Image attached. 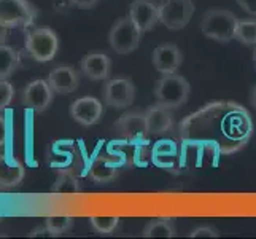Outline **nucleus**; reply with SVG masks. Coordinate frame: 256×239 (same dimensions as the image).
<instances>
[{"mask_svg": "<svg viewBox=\"0 0 256 239\" xmlns=\"http://www.w3.org/2000/svg\"><path fill=\"white\" fill-rule=\"evenodd\" d=\"M237 16L223 8H210L204 13L200 20V31L207 39L220 43H228L236 39Z\"/></svg>", "mask_w": 256, "mask_h": 239, "instance_id": "f257e3e1", "label": "nucleus"}, {"mask_svg": "<svg viewBox=\"0 0 256 239\" xmlns=\"http://www.w3.org/2000/svg\"><path fill=\"white\" fill-rule=\"evenodd\" d=\"M190 83L178 74H164L154 85V101L166 109H178L190 97Z\"/></svg>", "mask_w": 256, "mask_h": 239, "instance_id": "f03ea898", "label": "nucleus"}, {"mask_svg": "<svg viewBox=\"0 0 256 239\" xmlns=\"http://www.w3.org/2000/svg\"><path fill=\"white\" fill-rule=\"evenodd\" d=\"M24 47L32 59L38 61V63H48L58 55V34L48 26H30L26 32Z\"/></svg>", "mask_w": 256, "mask_h": 239, "instance_id": "7ed1b4c3", "label": "nucleus"}, {"mask_svg": "<svg viewBox=\"0 0 256 239\" xmlns=\"http://www.w3.org/2000/svg\"><path fill=\"white\" fill-rule=\"evenodd\" d=\"M144 32L140 31L129 16L120 18L108 32V43L118 55H129L140 45Z\"/></svg>", "mask_w": 256, "mask_h": 239, "instance_id": "20e7f679", "label": "nucleus"}, {"mask_svg": "<svg viewBox=\"0 0 256 239\" xmlns=\"http://www.w3.org/2000/svg\"><path fill=\"white\" fill-rule=\"evenodd\" d=\"M104 104L112 109H128L136 99V85L124 75L108 77L102 88Z\"/></svg>", "mask_w": 256, "mask_h": 239, "instance_id": "39448f33", "label": "nucleus"}, {"mask_svg": "<svg viewBox=\"0 0 256 239\" xmlns=\"http://www.w3.org/2000/svg\"><path fill=\"white\" fill-rule=\"evenodd\" d=\"M38 12L29 0H0V24L6 28H30Z\"/></svg>", "mask_w": 256, "mask_h": 239, "instance_id": "423d86ee", "label": "nucleus"}, {"mask_svg": "<svg viewBox=\"0 0 256 239\" xmlns=\"http://www.w3.org/2000/svg\"><path fill=\"white\" fill-rule=\"evenodd\" d=\"M192 0H162L160 4V23L170 31L186 28L194 15Z\"/></svg>", "mask_w": 256, "mask_h": 239, "instance_id": "0eeeda50", "label": "nucleus"}, {"mask_svg": "<svg viewBox=\"0 0 256 239\" xmlns=\"http://www.w3.org/2000/svg\"><path fill=\"white\" fill-rule=\"evenodd\" d=\"M70 115L82 126H92L102 120L104 104L94 96L78 97L70 105Z\"/></svg>", "mask_w": 256, "mask_h": 239, "instance_id": "6e6552de", "label": "nucleus"}, {"mask_svg": "<svg viewBox=\"0 0 256 239\" xmlns=\"http://www.w3.org/2000/svg\"><path fill=\"white\" fill-rule=\"evenodd\" d=\"M52 96H54V91H52V88L50 86L48 80L37 78L24 88L22 102L34 112L42 113L51 105Z\"/></svg>", "mask_w": 256, "mask_h": 239, "instance_id": "1a4fd4ad", "label": "nucleus"}, {"mask_svg": "<svg viewBox=\"0 0 256 239\" xmlns=\"http://www.w3.org/2000/svg\"><path fill=\"white\" fill-rule=\"evenodd\" d=\"M114 129L126 140H140L150 136L146 129L145 112L140 110H129L126 113H122L118 118L116 125H114Z\"/></svg>", "mask_w": 256, "mask_h": 239, "instance_id": "9d476101", "label": "nucleus"}, {"mask_svg": "<svg viewBox=\"0 0 256 239\" xmlns=\"http://www.w3.org/2000/svg\"><path fill=\"white\" fill-rule=\"evenodd\" d=\"M129 18L142 32L152 31L160 23V4L153 0H134L129 7Z\"/></svg>", "mask_w": 256, "mask_h": 239, "instance_id": "9b49d317", "label": "nucleus"}, {"mask_svg": "<svg viewBox=\"0 0 256 239\" xmlns=\"http://www.w3.org/2000/svg\"><path fill=\"white\" fill-rule=\"evenodd\" d=\"M152 63L161 75L176 74V70L180 69L183 63V55L180 48L174 43H164L153 51Z\"/></svg>", "mask_w": 256, "mask_h": 239, "instance_id": "f8f14e48", "label": "nucleus"}, {"mask_svg": "<svg viewBox=\"0 0 256 239\" xmlns=\"http://www.w3.org/2000/svg\"><path fill=\"white\" fill-rule=\"evenodd\" d=\"M48 83L58 94H72L80 85V74L68 64L54 67L48 75Z\"/></svg>", "mask_w": 256, "mask_h": 239, "instance_id": "ddd939ff", "label": "nucleus"}, {"mask_svg": "<svg viewBox=\"0 0 256 239\" xmlns=\"http://www.w3.org/2000/svg\"><path fill=\"white\" fill-rule=\"evenodd\" d=\"M80 70L90 80H107L112 72V59L102 51H92L82 59Z\"/></svg>", "mask_w": 256, "mask_h": 239, "instance_id": "4468645a", "label": "nucleus"}, {"mask_svg": "<svg viewBox=\"0 0 256 239\" xmlns=\"http://www.w3.org/2000/svg\"><path fill=\"white\" fill-rule=\"evenodd\" d=\"M146 129L150 136H162L167 134L174 126V115L170 109H166L162 105H152L145 112Z\"/></svg>", "mask_w": 256, "mask_h": 239, "instance_id": "2eb2a0df", "label": "nucleus"}, {"mask_svg": "<svg viewBox=\"0 0 256 239\" xmlns=\"http://www.w3.org/2000/svg\"><path fill=\"white\" fill-rule=\"evenodd\" d=\"M26 175L24 164L14 156H0V188L10 190L18 187Z\"/></svg>", "mask_w": 256, "mask_h": 239, "instance_id": "dca6fc26", "label": "nucleus"}, {"mask_svg": "<svg viewBox=\"0 0 256 239\" xmlns=\"http://www.w3.org/2000/svg\"><path fill=\"white\" fill-rule=\"evenodd\" d=\"M90 177L96 183H108L118 177V166L108 156H97L91 163Z\"/></svg>", "mask_w": 256, "mask_h": 239, "instance_id": "f3484780", "label": "nucleus"}, {"mask_svg": "<svg viewBox=\"0 0 256 239\" xmlns=\"http://www.w3.org/2000/svg\"><path fill=\"white\" fill-rule=\"evenodd\" d=\"M21 64L20 51L0 43V80H8Z\"/></svg>", "mask_w": 256, "mask_h": 239, "instance_id": "a211bd4d", "label": "nucleus"}, {"mask_svg": "<svg viewBox=\"0 0 256 239\" xmlns=\"http://www.w3.org/2000/svg\"><path fill=\"white\" fill-rule=\"evenodd\" d=\"M142 234L145 237H174L176 234V229L170 218H160L148 222Z\"/></svg>", "mask_w": 256, "mask_h": 239, "instance_id": "6ab92c4d", "label": "nucleus"}, {"mask_svg": "<svg viewBox=\"0 0 256 239\" xmlns=\"http://www.w3.org/2000/svg\"><path fill=\"white\" fill-rule=\"evenodd\" d=\"M80 190V180L70 171H60L56 182L51 187V191L56 194H75Z\"/></svg>", "mask_w": 256, "mask_h": 239, "instance_id": "aec40b11", "label": "nucleus"}, {"mask_svg": "<svg viewBox=\"0 0 256 239\" xmlns=\"http://www.w3.org/2000/svg\"><path fill=\"white\" fill-rule=\"evenodd\" d=\"M236 39L244 45H256V20H239L236 29Z\"/></svg>", "mask_w": 256, "mask_h": 239, "instance_id": "412c9836", "label": "nucleus"}, {"mask_svg": "<svg viewBox=\"0 0 256 239\" xmlns=\"http://www.w3.org/2000/svg\"><path fill=\"white\" fill-rule=\"evenodd\" d=\"M90 223H91V226H92V229L96 233L112 234L120 225V217H114V215L97 217V215H92V217H90Z\"/></svg>", "mask_w": 256, "mask_h": 239, "instance_id": "4be33fe9", "label": "nucleus"}, {"mask_svg": "<svg viewBox=\"0 0 256 239\" xmlns=\"http://www.w3.org/2000/svg\"><path fill=\"white\" fill-rule=\"evenodd\" d=\"M45 225L54 233V236H62L64 233L68 231V229H72L74 218L68 215H51L46 218Z\"/></svg>", "mask_w": 256, "mask_h": 239, "instance_id": "5701e85b", "label": "nucleus"}, {"mask_svg": "<svg viewBox=\"0 0 256 239\" xmlns=\"http://www.w3.org/2000/svg\"><path fill=\"white\" fill-rule=\"evenodd\" d=\"M14 88L8 80H0V112L8 109V105L13 102Z\"/></svg>", "mask_w": 256, "mask_h": 239, "instance_id": "b1692460", "label": "nucleus"}, {"mask_svg": "<svg viewBox=\"0 0 256 239\" xmlns=\"http://www.w3.org/2000/svg\"><path fill=\"white\" fill-rule=\"evenodd\" d=\"M188 236L190 237H218L220 231L210 225H199L196 228H192Z\"/></svg>", "mask_w": 256, "mask_h": 239, "instance_id": "393cba45", "label": "nucleus"}, {"mask_svg": "<svg viewBox=\"0 0 256 239\" xmlns=\"http://www.w3.org/2000/svg\"><path fill=\"white\" fill-rule=\"evenodd\" d=\"M244 12H246L252 16H256V0H236Z\"/></svg>", "mask_w": 256, "mask_h": 239, "instance_id": "a878e982", "label": "nucleus"}, {"mask_svg": "<svg viewBox=\"0 0 256 239\" xmlns=\"http://www.w3.org/2000/svg\"><path fill=\"white\" fill-rule=\"evenodd\" d=\"M29 236H30V237H54V233H52L51 229L45 225V226H37V228H34Z\"/></svg>", "mask_w": 256, "mask_h": 239, "instance_id": "bb28decb", "label": "nucleus"}, {"mask_svg": "<svg viewBox=\"0 0 256 239\" xmlns=\"http://www.w3.org/2000/svg\"><path fill=\"white\" fill-rule=\"evenodd\" d=\"M72 4L74 7L80 8V10H91V8L99 4V0H72Z\"/></svg>", "mask_w": 256, "mask_h": 239, "instance_id": "cd10ccee", "label": "nucleus"}, {"mask_svg": "<svg viewBox=\"0 0 256 239\" xmlns=\"http://www.w3.org/2000/svg\"><path fill=\"white\" fill-rule=\"evenodd\" d=\"M6 136H8V125H6V120H5V117H2V115H0V145H4V144H5Z\"/></svg>", "mask_w": 256, "mask_h": 239, "instance_id": "c85d7f7f", "label": "nucleus"}, {"mask_svg": "<svg viewBox=\"0 0 256 239\" xmlns=\"http://www.w3.org/2000/svg\"><path fill=\"white\" fill-rule=\"evenodd\" d=\"M70 7H74L72 0H59L58 4H54V8L58 12H67Z\"/></svg>", "mask_w": 256, "mask_h": 239, "instance_id": "c756f323", "label": "nucleus"}, {"mask_svg": "<svg viewBox=\"0 0 256 239\" xmlns=\"http://www.w3.org/2000/svg\"><path fill=\"white\" fill-rule=\"evenodd\" d=\"M8 34H10V28H6V26L0 24V43H5L6 42Z\"/></svg>", "mask_w": 256, "mask_h": 239, "instance_id": "7c9ffc66", "label": "nucleus"}, {"mask_svg": "<svg viewBox=\"0 0 256 239\" xmlns=\"http://www.w3.org/2000/svg\"><path fill=\"white\" fill-rule=\"evenodd\" d=\"M250 101H252L253 109L256 110V86L253 88V91H252V97H250Z\"/></svg>", "mask_w": 256, "mask_h": 239, "instance_id": "2f4dec72", "label": "nucleus"}, {"mask_svg": "<svg viewBox=\"0 0 256 239\" xmlns=\"http://www.w3.org/2000/svg\"><path fill=\"white\" fill-rule=\"evenodd\" d=\"M254 64H256V45H254Z\"/></svg>", "mask_w": 256, "mask_h": 239, "instance_id": "473e14b6", "label": "nucleus"}, {"mask_svg": "<svg viewBox=\"0 0 256 239\" xmlns=\"http://www.w3.org/2000/svg\"><path fill=\"white\" fill-rule=\"evenodd\" d=\"M2 220H4V218H2V217H0V222H2Z\"/></svg>", "mask_w": 256, "mask_h": 239, "instance_id": "72a5a7b5", "label": "nucleus"}]
</instances>
